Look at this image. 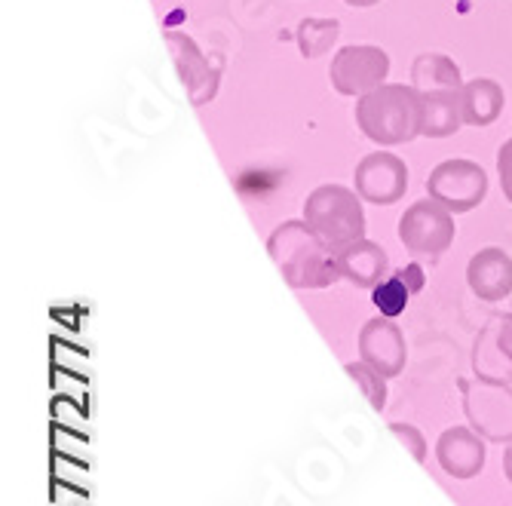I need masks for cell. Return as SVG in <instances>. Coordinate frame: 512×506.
<instances>
[{"label":"cell","instance_id":"obj_1","mask_svg":"<svg viewBox=\"0 0 512 506\" xmlns=\"http://www.w3.org/2000/svg\"><path fill=\"white\" fill-rule=\"evenodd\" d=\"M267 252L295 289H325L341 280L338 252L307 221L279 224L267 240Z\"/></svg>","mask_w":512,"mask_h":506},{"label":"cell","instance_id":"obj_2","mask_svg":"<svg viewBox=\"0 0 512 506\" xmlns=\"http://www.w3.org/2000/svg\"><path fill=\"white\" fill-rule=\"evenodd\" d=\"M356 123L375 145H405L424 135V96L405 83H384L356 102Z\"/></svg>","mask_w":512,"mask_h":506},{"label":"cell","instance_id":"obj_3","mask_svg":"<svg viewBox=\"0 0 512 506\" xmlns=\"http://www.w3.org/2000/svg\"><path fill=\"white\" fill-rule=\"evenodd\" d=\"M359 200L362 197L344 184H322L304 203V221L338 252L365 237V212Z\"/></svg>","mask_w":512,"mask_h":506},{"label":"cell","instance_id":"obj_4","mask_svg":"<svg viewBox=\"0 0 512 506\" xmlns=\"http://www.w3.org/2000/svg\"><path fill=\"white\" fill-rule=\"evenodd\" d=\"M454 212L445 209L439 200L427 197L405 209L399 218V240L414 258H439L454 243Z\"/></svg>","mask_w":512,"mask_h":506},{"label":"cell","instance_id":"obj_5","mask_svg":"<svg viewBox=\"0 0 512 506\" xmlns=\"http://www.w3.org/2000/svg\"><path fill=\"white\" fill-rule=\"evenodd\" d=\"M427 194L454 215L470 212L488 197V175L473 160H445L430 172Z\"/></svg>","mask_w":512,"mask_h":506},{"label":"cell","instance_id":"obj_6","mask_svg":"<svg viewBox=\"0 0 512 506\" xmlns=\"http://www.w3.org/2000/svg\"><path fill=\"white\" fill-rule=\"evenodd\" d=\"M332 86L341 96L362 99L365 92L384 86L390 74V56L381 46H344L332 59Z\"/></svg>","mask_w":512,"mask_h":506},{"label":"cell","instance_id":"obj_7","mask_svg":"<svg viewBox=\"0 0 512 506\" xmlns=\"http://www.w3.org/2000/svg\"><path fill=\"white\" fill-rule=\"evenodd\" d=\"M356 194L375 206H393L405 197L408 188V166L390 151H375L359 160L356 172Z\"/></svg>","mask_w":512,"mask_h":506},{"label":"cell","instance_id":"obj_8","mask_svg":"<svg viewBox=\"0 0 512 506\" xmlns=\"http://www.w3.org/2000/svg\"><path fill=\"white\" fill-rule=\"evenodd\" d=\"M166 43H169L172 59L181 71L184 86H188V92H191V102L194 105L209 102L218 89V68L209 65V59L203 56V50L191 37H184L178 31H166Z\"/></svg>","mask_w":512,"mask_h":506},{"label":"cell","instance_id":"obj_9","mask_svg":"<svg viewBox=\"0 0 512 506\" xmlns=\"http://www.w3.org/2000/svg\"><path fill=\"white\" fill-rule=\"evenodd\" d=\"M359 353H362V362L378 368L384 378H393L402 372V365H405V338L390 322V316L371 319L362 326Z\"/></svg>","mask_w":512,"mask_h":506},{"label":"cell","instance_id":"obj_10","mask_svg":"<svg viewBox=\"0 0 512 506\" xmlns=\"http://www.w3.org/2000/svg\"><path fill=\"white\" fill-rule=\"evenodd\" d=\"M467 283L482 301H503L512 292V258L497 246L476 252L467 267Z\"/></svg>","mask_w":512,"mask_h":506},{"label":"cell","instance_id":"obj_11","mask_svg":"<svg viewBox=\"0 0 512 506\" xmlns=\"http://www.w3.org/2000/svg\"><path fill=\"white\" fill-rule=\"evenodd\" d=\"M467 411L479 430H485L494 439L512 436V393L494 381L485 387H476L467 399Z\"/></svg>","mask_w":512,"mask_h":506},{"label":"cell","instance_id":"obj_12","mask_svg":"<svg viewBox=\"0 0 512 506\" xmlns=\"http://www.w3.org/2000/svg\"><path fill=\"white\" fill-rule=\"evenodd\" d=\"M476 368L494 384L512 381V316H494L476 347Z\"/></svg>","mask_w":512,"mask_h":506},{"label":"cell","instance_id":"obj_13","mask_svg":"<svg viewBox=\"0 0 512 506\" xmlns=\"http://www.w3.org/2000/svg\"><path fill=\"white\" fill-rule=\"evenodd\" d=\"M338 264H341L344 280H350L359 289H375L381 280H387V270H390L387 252L365 237L338 249Z\"/></svg>","mask_w":512,"mask_h":506},{"label":"cell","instance_id":"obj_14","mask_svg":"<svg viewBox=\"0 0 512 506\" xmlns=\"http://www.w3.org/2000/svg\"><path fill=\"white\" fill-rule=\"evenodd\" d=\"M439 460L451 476L470 479L485 464V445L470 430H448L439 439Z\"/></svg>","mask_w":512,"mask_h":506},{"label":"cell","instance_id":"obj_15","mask_svg":"<svg viewBox=\"0 0 512 506\" xmlns=\"http://www.w3.org/2000/svg\"><path fill=\"white\" fill-rule=\"evenodd\" d=\"M460 102H463V123L491 126L503 111V89H500V83H494L488 77H476L470 83H463Z\"/></svg>","mask_w":512,"mask_h":506},{"label":"cell","instance_id":"obj_16","mask_svg":"<svg viewBox=\"0 0 512 506\" xmlns=\"http://www.w3.org/2000/svg\"><path fill=\"white\" fill-rule=\"evenodd\" d=\"M421 289H424V270L417 264H408V267H402L399 273L387 276V280H381L375 289H371V301H375L381 316L393 319L408 307V298L414 292H421Z\"/></svg>","mask_w":512,"mask_h":506},{"label":"cell","instance_id":"obj_17","mask_svg":"<svg viewBox=\"0 0 512 506\" xmlns=\"http://www.w3.org/2000/svg\"><path fill=\"white\" fill-rule=\"evenodd\" d=\"M411 86L421 92V96H427V92H460L463 77H460V68L448 56L424 53L411 65Z\"/></svg>","mask_w":512,"mask_h":506},{"label":"cell","instance_id":"obj_18","mask_svg":"<svg viewBox=\"0 0 512 506\" xmlns=\"http://www.w3.org/2000/svg\"><path fill=\"white\" fill-rule=\"evenodd\" d=\"M463 126L460 92H427L424 96V135L448 138Z\"/></svg>","mask_w":512,"mask_h":506},{"label":"cell","instance_id":"obj_19","mask_svg":"<svg viewBox=\"0 0 512 506\" xmlns=\"http://www.w3.org/2000/svg\"><path fill=\"white\" fill-rule=\"evenodd\" d=\"M338 37V22L335 19H304L298 28V46L304 59H319L325 50H332Z\"/></svg>","mask_w":512,"mask_h":506},{"label":"cell","instance_id":"obj_20","mask_svg":"<svg viewBox=\"0 0 512 506\" xmlns=\"http://www.w3.org/2000/svg\"><path fill=\"white\" fill-rule=\"evenodd\" d=\"M347 372H350V378L365 390L368 402L381 411L384 402H387V387H384V375L378 372V368H371L368 362H350V365H347Z\"/></svg>","mask_w":512,"mask_h":506},{"label":"cell","instance_id":"obj_21","mask_svg":"<svg viewBox=\"0 0 512 506\" xmlns=\"http://www.w3.org/2000/svg\"><path fill=\"white\" fill-rule=\"evenodd\" d=\"M497 175H500V191L512 203V138L500 145L497 151Z\"/></svg>","mask_w":512,"mask_h":506},{"label":"cell","instance_id":"obj_22","mask_svg":"<svg viewBox=\"0 0 512 506\" xmlns=\"http://www.w3.org/2000/svg\"><path fill=\"white\" fill-rule=\"evenodd\" d=\"M393 430H396L402 439H408V442H411V448H414V457H417V460H424V445H421V436L414 433V427H402V424H396Z\"/></svg>","mask_w":512,"mask_h":506},{"label":"cell","instance_id":"obj_23","mask_svg":"<svg viewBox=\"0 0 512 506\" xmlns=\"http://www.w3.org/2000/svg\"><path fill=\"white\" fill-rule=\"evenodd\" d=\"M344 4H350V7H375V4H381V0H344Z\"/></svg>","mask_w":512,"mask_h":506},{"label":"cell","instance_id":"obj_24","mask_svg":"<svg viewBox=\"0 0 512 506\" xmlns=\"http://www.w3.org/2000/svg\"><path fill=\"white\" fill-rule=\"evenodd\" d=\"M506 473H509V479H512V448H509V454H506Z\"/></svg>","mask_w":512,"mask_h":506}]
</instances>
